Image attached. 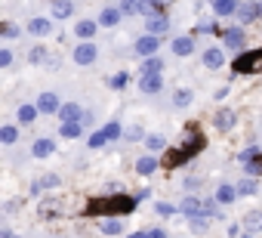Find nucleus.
<instances>
[{"label": "nucleus", "mask_w": 262, "mask_h": 238, "mask_svg": "<svg viewBox=\"0 0 262 238\" xmlns=\"http://www.w3.org/2000/svg\"><path fill=\"white\" fill-rule=\"evenodd\" d=\"M136 201L139 198H129V195H123V198H108V201H96L99 207H105V210H123V213H133L136 210Z\"/></svg>", "instance_id": "obj_1"}, {"label": "nucleus", "mask_w": 262, "mask_h": 238, "mask_svg": "<svg viewBox=\"0 0 262 238\" xmlns=\"http://www.w3.org/2000/svg\"><path fill=\"white\" fill-rule=\"evenodd\" d=\"M158 47H161V37H158V34H145V37H139V41H136V53H139V56H145V59H148V56H155V53H158Z\"/></svg>", "instance_id": "obj_2"}, {"label": "nucleus", "mask_w": 262, "mask_h": 238, "mask_svg": "<svg viewBox=\"0 0 262 238\" xmlns=\"http://www.w3.org/2000/svg\"><path fill=\"white\" fill-rule=\"evenodd\" d=\"M222 44H225L228 50H244V44H247V31H241V28H228V31L222 34Z\"/></svg>", "instance_id": "obj_3"}, {"label": "nucleus", "mask_w": 262, "mask_h": 238, "mask_svg": "<svg viewBox=\"0 0 262 238\" xmlns=\"http://www.w3.org/2000/svg\"><path fill=\"white\" fill-rule=\"evenodd\" d=\"M37 108H40L43 114H59L62 102H59V96H56V93H40V99H37Z\"/></svg>", "instance_id": "obj_4"}, {"label": "nucleus", "mask_w": 262, "mask_h": 238, "mask_svg": "<svg viewBox=\"0 0 262 238\" xmlns=\"http://www.w3.org/2000/svg\"><path fill=\"white\" fill-rule=\"evenodd\" d=\"M96 56H99V50H96L93 44H80V47H74V62H77V65H90Z\"/></svg>", "instance_id": "obj_5"}, {"label": "nucleus", "mask_w": 262, "mask_h": 238, "mask_svg": "<svg viewBox=\"0 0 262 238\" xmlns=\"http://www.w3.org/2000/svg\"><path fill=\"white\" fill-rule=\"evenodd\" d=\"M234 121H237V117H234V111H231V108H219V111H216V117H213L216 130H231V127H234Z\"/></svg>", "instance_id": "obj_6"}, {"label": "nucleus", "mask_w": 262, "mask_h": 238, "mask_svg": "<svg viewBox=\"0 0 262 238\" xmlns=\"http://www.w3.org/2000/svg\"><path fill=\"white\" fill-rule=\"evenodd\" d=\"M259 7H262V4H241V7H237V19H241L244 25L256 22V19H259V13H262Z\"/></svg>", "instance_id": "obj_7"}, {"label": "nucleus", "mask_w": 262, "mask_h": 238, "mask_svg": "<svg viewBox=\"0 0 262 238\" xmlns=\"http://www.w3.org/2000/svg\"><path fill=\"white\" fill-rule=\"evenodd\" d=\"M170 50H173V56H191L194 53V41L191 37H173Z\"/></svg>", "instance_id": "obj_8"}, {"label": "nucleus", "mask_w": 262, "mask_h": 238, "mask_svg": "<svg viewBox=\"0 0 262 238\" xmlns=\"http://www.w3.org/2000/svg\"><path fill=\"white\" fill-rule=\"evenodd\" d=\"M155 170H158V158H155V155H142V158L136 161V173H139V176H151Z\"/></svg>", "instance_id": "obj_9"}, {"label": "nucleus", "mask_w": 262, "mask_h": 238, "mask_svg": "<svg viewBox=\"0 0 262 238\" xmlns=\"http://www.w3.org/2000/svg\"><path fill=\"white\" fill-rule=\"evenodd\" d=\"M241 226H244L247 232H253V235H256V232H262V210H250V213L241 220Z\"/></svg>", "instance_id": "obj_10"}, {"label": "nucleus", "mask_w": 262, "mask_h": 238, "mask_svg": "<svg viewBox=\"0 0 262 238\" xmlns=\"http://www.w3.org/2000/svg\"><path fill=\"white\" fill-rule=\"evenodd\" d=\"M59 117H62V124H65V121H80L83 111H80V105H77V102H68V105H62V108H59Z\"/></svg>", "instance_id": "obj_11"}, {"label": "nucleus", "mask_w": 262, "mask_h": 238, "mask_svg": "<svg viewBox=\"0 0 262 238\" xmlns=\"http://www.w3.org/2000/svg\"><path fill=\"white\" fill-rule=\"evenodd\" d=\"M120 13H123V10H117V7H108V10H102V16H99V25H102V28H114V25L120 22Z\"/></svg>", "instance_id": "obj_12"}, {"label": "nucleus", "mask_w": 262, "mask_h": 238, "mask_svg": "<svg viewBox=\"0 0 262 238\" xmlns=\"http://www.w3.org/2000/svg\"><path fill=\"white\" fill-rule=\"evenodd\" d=\"M50 31H53L50 19H31V22H28V34H34V37H47Z\"/></svg>", "instance_id": "obj_13"}, {"label": "nucleus", "mask_w": 262, "mask_h": 238, "mask_svg": "<svg viewBox=\"0 0 262 238\" xmlns=\"http://www.w3.org/2000/svg\"><path fill=\"white\" fill-rule=\"evenodd\" d=\"M204 65H207V68H222V65H225L222 50H219V47H210V50L204 53Z\"/></svg>", "instance_id": "obj_14"}, {"label": "nucleus", "mask_w": 262, "mask_h": 238, "mask_svg": "<svg viewBox=\"0 0 262 238\" xmlns=\"http://www.w3.org/2000/svg\"><path fill=\"white\" fill-rule=\"evenodd\" d=\"M161 87H164L161 74H142V81H139V90H142V93H158Z\"/></svg>", "instance_id": "obj_15"}, {"label": "nucleus", "mask_w": 262, "mask_h": 238, "mask_svg": "<svg viewBox=\"0 0 262 238\" xmlns=\"http://www.w3.org/2000/svg\"><path fill=\"white\" fill-rule=\"evenodd\" d=\"M31 155L34 158H50V155H56V143L53 140H37L34 149H31Z\"/></svg>", "instance_id": "obj_16"}, {"label": "nucleus", "mask_w": 262, "mask_h": 238, "mask_svg": "<svg viewBox=\"0 0 262 238\" xmlns=\"http://www.w3.org/2000/svg\"><path fill=\"white\" fill-rule=\"evenodd\" d=\"M179 210H182L185 216H198V213H204V201L191 195V198H185V201L179 204Z\"/></svg>", "instance_id": "obj_17"}, {"label": "nucleus", "mask_w": 262, "mask_h": 238, "mask_svg": "<svg viewBox=\"0 0 262 238\" xmlns=\"http://www.w3.org/2000/svg\"><path fill=\"white\" fill-rule=\"evenodd\" d=\"M96 31H99V22H90V19H83V22H77V25H74V34H77V37H83V41H90Z\"/></svg>", "instance_id": "obj_18"}, {"label": "nucleus", "mask_w": 262, "mask_h": 238, "mask_svg": "<svg viewBox=\"0 0 262 238\" xmlns=\"http://www.w3.org/2000/svg\"><path fill=\"white\" fill-rule=\"evenodd\" d=\"M213 4V13L216 16H231V13H237V4L234 0H210Z\"/></svg>", "instance_id": "obj_19"}, {"label": "nucleus", "mask_w": 262, "mask_h": 238, "mask_svg": "<svg viewBox=\"0 0 262 238\" xmlns=\"http://www.w3.org/2000/svg\"><path fill=\"white\" fill-rule=\"evenodd\" d=\"M99 229H102L105 235H120V232H123V223H120L117 216H108V220H99Z\"/></svg>", "instance_id": "obj_20"}, {"label": "nucleus", "mask_w": 262, "mask_h": 238, "mask_svg": "<svg viewBox=\"0 0 262 238\" xmlns=\"http://www.w3.org/2000/svg\"><path fill=\"white\" fill-rule=\"evenodd\" d=\"M210 213H198V216H188V226H191V232H207V226H210Z\"/></svg>", "instance_id": "obj_21"}, {"label": "nucleus", "mask_w": 262, "mask_h": 238, "mask_svg": "<svg viewBox=\"0 0 262 238\" xmlns=\"http://www.w3.org/2000/svg\"><path fill=\"white\" fill-rule=\"evenodd\" d=\"M167 28H170V22H167L164 16H155V19H148V34H158V37H161Z\"/></svg>", "instance_id": "obj_22"}, {"label": "nucleus", "mask_w": 262, "mask_h": 238, "mask_svg": "<svg viewBox=\"0 0 262 238\" xmlns=\"http://www.w3.org/2000/svg\"><path fill=\"white\" fill-rule=\"evenodd\" d=\"M164 71V62L158 59V56H148L145 62H142V74H161Z\"/></svg>", "instance_id": "obj_23"}, {"label": "nucleus", "mask_w": 262, "mask_h": 238, "mask_svg": "<svg viewBox=\"0 0 262 238\" xmlns=\"http://www.w3.org/2000/svg\"><path fill=\"white\" fill-rule=\"evenodd\" d=\"M59 133H62L65 140H77V136H80V121H65Z\"/></svg>", "instance_id": "obj_24"}, {"label": "nucleus", "mask_w": 262, "mask_h": 238, "mask_svg": "<svg viewBox=\"0 0 262 238\" xmlns=\"http://www.w3.org/2000/svg\"><path fill=\"white\" fill-rule=\"evenodd\" d=\"M234 195H237V189H231V186H219V189H216V201H219V204H231Z\"/></svg>", "instance_id": "obj_25"}, {"label": "nucleus", "mask_w": 262, "mask_h": 238, "mask_svg": "<svg viewBox=\"0 0 262 238\" xmlns=\"http://www.w3.org/2000/svg\"><path fill=\"white\" fill-rule=\"evenodd\" d=\"M19 140V127H13V124H7L4 130H0V143H4V146H13Z\"/></svg>", "instance_id": "obj_26"}, {"label": "nucleus", "mask_w": 262, "mask_h": 238, "mask_svg": "<svg viewBox=\"0 0 262 238\" xmlns=\"http://www.w3.org/2000/svg\"><path fill=\"white\" fill-rule=\"evenodd\" d=\"M37 111H40L37 105H22V108H19V121H22V124H31L34 117H37Z\"/></svg>", "instance_id": "obj_27"}, {"label": "nucleus", "mask_w": 262, "mask_h": 238, "mask_svg": "<svg viewBox=\"0 0 262 238\" xmlns=\"http://www.w3.org/2000/svg\"><path fill=\"white\" fill-rule=\"evenodd\" d=\"M53 16L56 19H68L71 16V4H68V0H56V4H53Z\"/></svg>", "instance_id": "obj_28"}, {"label": "nucleus", "mask_w": 262, "mask_h": 238, "mask_svg": "<svg viewBox=\"0 0 262 238\" xmlns=\"http://www.w3.org/2000/svg\"><path fill=\"white\" fill-rule=\"evenodd\" d=\"M161 4H164V0H139V13H145V16L148 13H158V10H164Z\"/></svg>", "instance_id": "obj_29"}, {"label": "nucleus", "mask_w": 262, "mask_h": 238, "mask_svg": "<svg viewBox=\"0 0 262 238\" xmlns=\"http://www.w3.org/2000/svg\"><path fill=\"white\" fill-rule=\"evenodd\" d=\"M126 84H129V74H126V71H117V74L108 81V87H111V90H123Z\"/></svg>", "instance_id": "obj_30"}, {"label": "nucleus", "mask_w": 262, "mask_h": 238, "mask_svg": "<svg viewBox=\"0 0 262 238\" xmlns=\"http://www.w3.org/2000/svg\"><path fill=\"white\" fill-rule=\"evenodd\" d=\"M56 186H59V176H56V173H43L40 183L34 186V192H37V189H56Z\"/></svg>", "instance_id": "obj_31"}, {"label": "nucleus", "mask_w": 262, "mask_h": 238, "mask_svg": "<svg viewBox=\"0 0 262 238\" xmlns=\"http://www.w3.org/2000/svg\"><path fill=\"white\" fill-rule=\"evenodd\" d=\"M102 130H105V136H108V143H111V140H117V136H120V133H123V127H120V124H117V121H111V124H105V127H102Z\"/></svg>", "instance_id": "obj_32"}, {"label": "nucleus", "mask_w": 262, "mask_h": 238, "mask_svg": "<svg viewBox=\"0 0 262 238\" xmlns=\"http://www.w3.org/2000/svg\"><path fill=\"white\" fill-rule=\"evenodd\" d=\"M155 210H158L161 216H173L179 207H176V204H170V201H158V204H155Z\"/></svg>", "instance_id": "obj_33"}, {"label": "nucleus", "mask_w": 262, "mask_h": 238, "mask_svg": "<svg viewBox=\"0 0 262 238\" xmlns=\"http://www.w3.org/2000/svg\"><path fill=\"white\" fill-rule=\"evenodd\" d=\"M173 102H176L179 108H185V105H191V90H179V93L173 96Z\"/></svg>", "instance_id": "obj_34"}, {"label": "nucleus", "mask_w": 262, "mask_h": 238, "mask_svg": "<svg viewBox=\"0 0 262 238\" xmlns=\"http://www.w3.org/2000/svg\"><path fill=\"white\" fill-rule=\"evenodd\" d=\"M108 143V136H105V130H99V133H93L90 136V149H102Z\"/></svg>", "instance_id": "obj_35"}, {"label": "nucleus", "mask_w": 262, "mask_h": 238, "mask_svg": "<svg viewBox=\"0 0 262 238\" xmlns=\"http://www.w3.org/2000/svg\"><path fill=\"white\" fill-rule=\"evenodd\" d=\"M253 192H256V180H241L237 195H253Z\"/></svg>", "instance_id": "obj_36"}, {"label": "nucleus", "mask_w": 262, "mask_h": 238, "mask_svg": "<svg viewBox=\"0 0 262 238\" xmlns=\"http://www.w3.org/2000/svg\"><path fill=\"white\" fill-rule=\"evenodd\" d=\"M145 143H148V149H151V152H161V149L167 146V143H164V136H148Z\"/></svg>", "instance_id": "obj_37"}, {"label": "nucleus", "mask_w": 262, "mask_h": 238, "mask_svg": "<svg viewBox=\"0 0 262 238\" xmlns=\"http://www.w3.org/2000/svg\"><path fill=\"white\" fill-rule=\"evenodd\" d=\"M126 140H129V143H139V140H145L142 127H129V130H126Z\"/></svg>", "instance_id": "obj_38"}, {"label": "nucleus", "mask_w": 262, "mask_h": 238, "mask_svg": "<svg viewBox=\"0 0 262 238\" xmlns=\"http://www.w3.org/2000/svg\"><path fill=\"white\" fill-rule=\"evenodd\" d=\"M0 34H4V37H19V28H16L13 22H4V28H0Z\"/></svg>", "instance_id": "obj_39"}, {"label": "nucleus", "mask_w": 262, "mask_h": 238, "mask_svg": "<svg viewBox=\"0 0 262 238\" xmlns=\"http://www.w3.org/2000/svg\"><path fill=\"white\" fill-rule=\"evenodd\" d=\"M10 62H13V53L10 50H0V68H7Z\"/></svg>", "instance_id": "obj_40"}, {"label": "nucleus", "mask_w": 262, "mask_h": 238, "mask_svg": "<svg viewBox=\"0 0 262 238\" xmlns=\"http://www.w3.org/2000/svg\"><path fill=\"white\" fill-rule=\"evenodd\" d=\"M43 56H47V50H40V47H37V50H31V56H28V59L37 65V62H43Z\"/></svg>", "instance_id": "obj_41"}, {"label": "nucleus", "mask_w": 262, "mask_h": 238, "mask_svg": "<svg viewBox=\"0 0 262 238\" xmlns=\"http://www.w3.org/2000/svg\"><path fill=\"white\" fill-rule=\"evenodd\" d=\"M123 13H133V10H139V0H123V7H120Z\"/></svg>", "instance_id": "obj_42"}, {"label": "nucleus", "mask_w": 262, "mask_h": 238, "mask_svg": "<svg viewBox=\"0 0 262 238\" xmlns=\"http://www.w3.org/2000/svg\"><path fill=\"white\" fill-rule=\"evenodd\" d=\"M185 189H188V192L201 189V180H198V176H188V180H185Z\"/></svg>", "instance_id": "obj_43"}, {"label": "nucleus", "mask_w": 262, "mask_h": 238, "mask_svg": "<svg viewBox=\"0 0 262 238\" xmlns=\"http://www.w3.org/2000/svg\"><path fill=\"white\" fill-rule=\"evenodd\" d=\"M148 238H167V232L164 229H148Z\"/></svg>", "instance_id": "obj_44"}, {"label": "nucleus", "mask_w": 262, "mask_h": 238, "mask_svg": "<svg viewBox=\"0 0 262 238\" xmlns=\"http://www.w3.org/2000/svg\"><path fill=\"white\" fill-rule=\"evenodd\" d=\"M126 238H148V232H133V235H126Z\"/></svg>", "instance_id": "obj_45"}, {"label": "nucleus", "mask_w": 262, "mask_h": 238, "mask_svg": "<svg viewBox=\"0 0 262 238\" xmlns=\"http://www.w3.org/2000/svg\"><path fill=\"white\" fill-rule=\"evenodd\" d=\"M241 238H253V232H244V235H241Z\"/></svg>", "instance_id": "obj_46"}]
</instances>
